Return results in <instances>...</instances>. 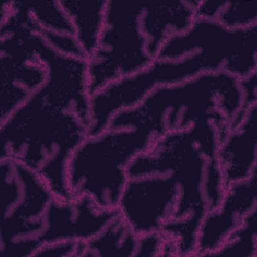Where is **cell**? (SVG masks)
<instances>
[{
	"label": "cell",
	"mask_w": 257,
	"mask_h": 257,
	"mask_svg": "<svg viewBox=\"0 0 257 257\" xmlns=\"http://www.w3.org/2000/svg\"><path fill=\"white\" fill-rule=\"evenodd\" d=\"M90 97L82 72L50 66L43 84L0 122V160L16 161L36 173L55 199L71 198L67 164L88 136Z\"/></svg>",
	"instance_id": "1"
},
{
	"label": "cell",
	"mask_w": 257,
	"mask_h": 257,
	"mask_svg": "<svg viewBox=\"0 0 257 257\" xmlns=\"http://www.w3.org/2000/svg\"><path fill=\"white\" fill-rule=\"evenodd\" d=\"M219 130L211 121L155 139L127 166L130 178L170 175L181 197L175 219L161 231L174 245L176 256H195L200 224L221 202L226 184L217 161Z\"/></svg>",
	"instance_id": "2"
},
{
	"label": "cell",
	"mask_w": 257,
	"mask_h": 257,
	"mask_svg": "<svg viewBox=\"0 0 257 257\" xmlns=\"http://www.w3.org/2000/svg\"><path fill=\"white\" fill-rule=\"evenodd\" d=\"M242 104L238 77L225 71L206 72L155 88L137 105L116 112L107 127L145 128L157 139L211 121L217 125L220 140L243 117Z\"/></svg>",
	"instance_id": "3"
},
{
	"label": "cell",
	"mask_w": 257,
	"mask_h": 257,
	"mask_svg": "<svg viewBox=\"0 0 257 257\" xmlns=\"http://www.w3.org/2000/svg\"><path fill=\"white\" fill-rule=\"evenodd\" d=\"M155 139L151 131L140 127H107L87 136L67 164L71 195H87L101 208L116 209L130 179L127 166Z\"/></svg>",
	"instance_id": "4"
},
{
	"label": "cell",
	"mask_w": 257,
	"mask_h": 257,
	"mask_svg": "<svg viewBox=\"0 0 257 257\" xmlns=\"http://www.w3.org/2000/svg\"><path fill=\"white\" fill-rule=\"evenodd\" d=\"M143 9L144 3L107 0L97 45L86 58L91 95L141 71L154 60L148 53L141 26Z\"/></svg>",
	"instance_id": "5"
},
{
	"label": "cell",
	"mask_w": 257,
	"mask_h": 257,
	"mask_svg": "<svg viewBox=\"0 0 257 257\" xmlns=\"http://www.w3.org/2000/svg\"><path fill=\"white\" fill-rule=\"evenodd\" d=\"M217 71L226 72L225 63L206 51L192 52L179 59L154 58L141 71L112 82L91 95L88 136L104 131L116 112L137 105L155 88Z\"/></svg>",
	"instance_id": "6"
},
{
	"label": "cell",
	"mask_w": 257,
	"mask_h": 257,
	"mask_svg": "<svg viewBox=\"0 0 257 257\" xmlns=\"http://www.w3.org/2000/svg\"><path fill=\"white\" fill-rule=\"evenodd\" d=\"M35 32L36 24L25 3L9 1L8 12L0 16V122L19 107L46 79V67L38 59L34 49Z\"/></svg>",
	"instance_id": "7"
},
{
	"label": "cell",
	"mask_w": 257,
	"mask_h": 257,
	"mask_svg": "<svg viewBox=\"0 0 257 257\" xmlns=\"http://www.w3.org/2000/svg\"><path fill=\"white\" fill-rule=\"evenodd\" d=\"M3 217L0 249L33 240L44 228V218L54 196L43 180L24 165L0 160Z\"/></svg>",
	"instance_id": "8"
},
{
	"label": "cell",
	"mask_w": 257,
	"mask_h": 257,
	"mask_svg": "<svg viewBox=\"0 0 257 257\" xmlns=\"http://www.w3.org/2000/svg\"><path fill=\"white\" fill-rule=\"evenodd\" d=\"M196 51L215 55L225 63L227 73L244 77L257 70V25L230 29L215 20L196 17L186 32L161 47L156 58L179 59Z\"/></svg>",
	"instance_id": "9"
},
{
	"label": "cell",
	"mask_w": 257,
	"mask_h": 257,
	"mask_svg": "<svg viewBox=\"0 0 257 257\" xmlns=\"http://www.w3.org/2000/svg\"><path fill=\"white\" fill-rule=\"evenodd\" d=\"M181 191L170 175L130 178L116 210L138 234L161 232L175 217Z\"/></svg>",
	"instance_id": "10"
},
{
	"label": "cell",
	"mask_w": 257,
	"mask_h": 257,
	"mask_svg": "<svg viewBox=\"0 0 257 257\" xmlns=\"http://www.w3.org/2000/svg\"><path fill=\"white\" fill-rule=\"evenodd\" d=\"M116 214V209L101 208L87 195L72 196L64 201L53 198L38 241L40 244L86 242L96 236Z\"/></svg>",
	"instance_id": "11"
},
{
	"label": "cell",
	"mask_w": 257,
	"mask_h": 257,
	"mask_svg": "<svg viewBox=\"0 0 257 257\" xmlns=\"http://www.w3.org/2000/svg\"><path fill=\"white\" fill-rule=\"evenodd\" d=\"M257 209V170L246 180L230 184L218 206L204 216L195 256H209Z\"/></svg>",
	"instance_id": "12"
},
{
	"label": "cell",
	"mask_w": 257,
	"mask_h": 257,
	"mask_svg": "<svg viewBox=\"0 0 257 257\" xmlns=\"http://www.w3.org/2000/svg\"><path fill=\"white\" fill-rule=\"evenodd\" d=\"M257 104L219 140L217 161L226 187L249 178L257 170Z\"/></svg>",
	"instance_id": "13"
},
{
	"label": "cell",
	"mask_w": 257,
	"mask_h": 257,
	"mask_svg": "<svg viewBox=\"0 0 257 257\" xmlns=\"http://www.w3.org/2000/svg\"><path fill=\"white\" fill-rule=\"evenodd\" d=\"M198 3L199 0L144 3L141 26L151 57L156 58L161 47L170 38L186 32L192 26Z\"/></svg>",
	"instance_id": "14"
},
{
	"label": "cell",
	"mask_w": 257,
	"mask_h": 257,
	"mask_svg": "<svg viewBox=\"0 0 257 257\" xmlns=\"http://www.w3.org/2000/svg\"><path fill=\"white\" fill-rule=\"evenodd\" d=\"M139 239L117 213L96 236L82 242L80 257H137Z\"/></svg>",
	"instance_id": "15"
},
{
	"label": "cell",
	"mask_w": 257,
	"mask_h": 257,
	"mask_svg": "<svg viewBox=\"0 0 257 257\" xmlns=\"http://www.w3.org/2000/svg\"><path fill=\"white\" fill-rule=\"evenodd\" d=\"M60 3L74 28L76 41L87 58L97 45L107 0H60Z\"/></svg>",
	"instance_id": "16"
},
{
	"label": "cell",
	"mask_w": 257,
	"mask_h": 257,
	"mask_svg": "<svg viewBox=\"0 0 257 257\" xmlns=\"http://www.w3.org/2000/svg\"><path fill=\"white\" fill-rule=\"evenodd\" d=\"M196 17L215 20L230 29L257 25L254 0H199Z\"/></svg>",
	"instance_id": "17"
},
{
	"label": "cell",
	"mask_w": 257,
	"mask_h": 257,
	"mask_svg": "<svg viewBox=\"0 0 257 257\" xmlns=\"http://www.w3.org/2000/svg\"><path fill=\"white\" fill-rule=\"evenodd\" d=\"M40 34H61L75 37L71 21L59 1L24 2Z\"/></svg>",
	"instance_id": "18"
},
{
	"label": "cell",
	"mask_w": 257,
	"mask_h": 257,
	"mask_svg": "<svg viewBox=\"0 0 257 257\" xmlns=\"http://www.w3.org/2000/svg\"><path fill=\"white\" fill-rule=\"evenodd\" d=\"M257 255V209L252 211L242 225L209 256L256 257Z\"/></svg>",
	"instance_id": "19"
},
{
	"label": "cell",
	"mask_w": 257,
	"mask_h": 257,
	"mask_svg": "<svg viewBox=\"0 0 257 257\" xmlns=\"http://www.w3.org/2000/svg\"><path fill=\"white\" fill-rule=\"evenodd\" d=\"M82 242L58 241L41 244L33 256L45 257H80Z\"/></svg>",
	"instance_id": "20"
},
{
	"label": "cell",
	"mask_w": 257,
	"mask_h": 257,
	"mask_svg": "<svg viewBox=\"0 0 257 257\" xmlns=\"http://www.w3.org/2000/svg\"><path fill=\"white\" fill-rule=\"evenodd\" d=\"M239 84L243 95L242 114L254 104H257V70L239 78Z\"/></svg>",
	"instance_id": "21"
}]
</instances>
